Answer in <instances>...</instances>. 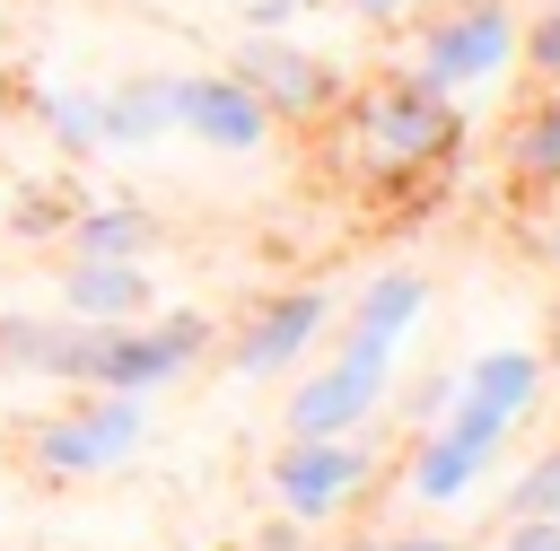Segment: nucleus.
<instances>
[{
    "label": "nucleus",
    "instance_id": "dca6fc26",
    "mask_svg": "<svg viewBox=\"0 0 560 551\" xmlns=\"http://www.w3.org/2000/svg\"><path fill=\"white\" fill-rule=\"evenodd\" d=\"M35 122L61 140V157H105V87H44Z\"/></svg>",
    "mask_w": 560,
    "mask_h": 551
},
{
    "label": "nucleus",
    "instance_id": "1a4fd4ad",
    "mask_svg": "<svg viewBox=\"0 0 560 551\" xmlns=\"http://www.w3.org/2000/svg\"><path fill=\"white\" fill-rule=\"evenodd\" d=\"M324 332H332V289H280V297H262V306L236 324L228 367H236L245 385H271V376H280V367H298Z\"/></svg>",
    "mask_w": 560,
    "mask_h": 551
},
{
    "label": "nucleus",
    "instance_id": "f3484780",
    "mask_svg": "<svg viewBox=\"0 0 560 551\" xmlns=\"http://www.w3.org/2000/svg\"><path fill=\"white\" fill-rule=\"evenodd\" d=\"M499 516H560V437L508 481V499H499Z\"/></svg>",
    "mask_w": 560,
    "mask_h": 551
},
{
    "label": "nucleus",
    "instance_id": "6e6552de",
    "mask_svg": "<svg viewBox=\"0 0 560 551\" xmlns=\"http://www.w3.org/2000/svg\"><path fill=\"white\" fill-rule=\"evenodd\" d=\"M228 70L271 105V122H324L341 105V70L324 52H306L298 35H236Z\"/></svg>",
    "mask_w": 560,
    "mask_h": 551
},
{
    "label": "nucleus",
    "instance_id": "9b49d317",
    "mask_svg": "<svg viewBox=\"0 0 560 551\" xmlns=\"http://www.w3.org/2000/svg\"><path fill=\"white\" fill-rule=\"evenodd\" d=\"M420 315H429V271H411V262H394V271H376L359 297H350V315H341V341L350 350H402V332H420Z\"/></svg>",
    "mask_w": 560,
    "mask_h": 551
},
{
    "label": "nucleus",
    "instance_id": "4be33fe9",
    "mask_svg": "<svg viewBox=\"0 0 560 551\" xmlns=\"http://www.w3.org/2000/svg\"><path fill=\"white\" fill-rule=\"evenodd\" d=\"M350 551H481V542H455V534H368Z\"/></svg>",
    "mask_w": 560,
    "mask_h": 551
},
{
    "label": "nucleus",
    "instance_id": "412c9836",
    "mask_svg": "<svg viewBox=\"0 0 560 551\" xmlns=\"http://www.w3.org/2000/svg\"><path fill=\"white\" fill-rule=\"evenodd\" d=\"M499 551H560V516H508Z\"/></svg>",
    "mask_w": 560,
    "mask_h": 551
},
{
    "label": "nucleus",
    "instance_id": "4468645a",
    "mask_svg": "<svg viewBox=\"0 0 560 551\" xmlns=\"http://www.w3.org/2000/svg\"><path fill=\"white\" fill-rule=\"evenodd\" d=\"M175 131V70H131L105 87V149H158Z\"/></svg>",
    "mask_w": 560,
    "mask_h": 551
},
{
    "label": "nucleus",
    "instance_id": "0eeeda50",
    "mask_svg": "<svg viewBox=\"0 0 560 551\" xmlns=\"http://www.w3.org/2000/svg\"><path fill=\"white\" fill-rule=\"evenodd\" d=\"M385 394H394V359L341 341L332 367H315V376L289 385V402H280V437H350V429H368V420L385 411Z\"/></svg>",
    "mask_w": 560,
    "mask_h": 551
},
{
    "label": "nucleus",
    "instance_id": "f8f14e48",
    "mask_svg": "<svg viewBox=\"0 0 560 551\" xmlns=\"http://www.w3.org/2000/svg\"><path fill=\"white\" fill-rule=\"evenodd\" d=\"M149 297H158L149 262H88V254H70V262H61V315L131 324V315H149Z\"/></svg>",
    "mask_w": 560,
    "mask_h": 551
},
{
    "label": "nucleus",
    "instance_id": "39448f33",
    "mask_svg": "<svg viewBox=\"0 0 560 551\" xmlns=\"http://www.w3.org/2000/svg\"><path fill=\"white\" fill-rule=\"evenodd\" d=\"M262 481H271L289 525H332L341 507H359L376 490V437L368 429H350V437H280Z\"/></svg>",
    "mask_w": 560,
    "mask_h": 551
},
{
    "label": "nucleus",
    "instance_id": "20e7f679",
    "mask_svg": "<svg viewBox=\"0 0 560 551\" xmlns=\"http://www.w3.org/2000/svg\"><path fill=\"white\" fill-rule=\"evenodd\" d=\"M140 437H149V394H105V385H88V402L52 411L26 455H35L44 481H96V472L131 464Z\"/></svg>",
    "mask_w": 560,
    "mask_h": 551
},
{
    "label": "nucleus",
    "instance_id": "a211bd4d",
    "mask_svg": "<svg viewBox=\"0 0 560 551\" xmlns=\"http://www.w3.org/2000/svg\"><path fill=\"white\" fill-rule=\"evenodd\" d=\"M516 61H525L542 87H560V0H542L534 17H516Z\"/></svg>",
    "mask_w": 560,
    "mask_h": 551
},
{
    "label": "nucleus",
    "instance_id": "ddd939ff",
    "mask_svg": "<svg viewBox=\"0 0 560 551\" xmlns=\"http://www.w3.org/2000/svg\"><path fill=\"white\" fill-rule=\"evenodd\" d=\"M61 245L88 254V262H149L158 254V210H140V201H79L61 219Z\"/></svg>",
    "mask_w": 560,
    "mask_h": 551
},
{
    "label": "nucleus",
    "instance_id": "393cba45",
    "mask_svg": "<svg viewBox=\"0 0 560 551\" xmlns=\"http://www.w3.org/2000/svg\"><path fill=\"white\" fill-rule=\"evenodd\" d=\"M341 9H350V17H376V26H394V17H411L420 0H341Z\"/></svg>",
    "mask_w": 560,
    "mask_h": 551
},
{
    "label": "nucleus",
    "instance_id": "f03ea898",
    "mask_svg": "<svg viewBox=\"0 0 560 551\" xmlns=\"http://www.w3.org/2000/svg\"><path fill=\"white\" fill-rule=\"evenodd\" d=\"M508 437H516V411H499V402H481V394L455 385L446 420L420 429V446H411V464H402V490H411L420 507H455V499H472V490L490 481V464L508 455Z\"/></svg>",
    "mask_w": 560,
    "mask_h": 551
},
{
    "label": "nucleus",
    "instance_id": "7ed1b4c3",
    "mask_svg": "<svg viewBox=\"0 0 560 551\" xmlns=\"http://www.w3.org/2000/svg\"><path fill=\"white\" fill-rule=\"evenodd\" d=\"M508 70H516V9L508 0H455V9H438L420 26L411 61H402V79H420L438 96H472V87H490Z\"/></svg>",
    "mask_w": 560,
    "mask_h": 551
},
{
    "label": "nucleus",
    "instance_id": "423d86ee",
    "mask_svg": "<svg viewBox=\"0 0 560 551\" xmlns=\"http://www.w3.org/2000/svg\"><path fill=\"white\" fill-rule=\"evenodd\" d=\"M210 359V315L201 306H166V315H131L105 332V359H96V385L105 394H166L184 367Z\"/></svg>",
    "mask_w": 560,
    "mask_h": 551
},
{
    "label": "nucleus",
    "instance_id": "5701e85b",
    "mask_svg": "<svg viewBox=\"0 0 560 551\" xmlns=\"http://www.w3.org/2000/svg\"><path fill=\"white\" fill-rule=\"evenodd\" d=\"M298 9L306 0H245V35H280V26H298Z\"/></svg>",
    "mask_w": 560,
    "mask_h": 551
},
{
    "label": "nucleus",
    "instance_id": "6ab92c4d",
    "mask_svg": "<svg viewBox=\"0 0 560 551\" xmlns=\"http://www.w3.org/2000/svg\"><path fill=\"white\" fill-rule=\"evenodd\" d=\"M44 341H52V315H0V367L9 376H44Z\"/></svg>",
    "mask_w": 560,
    "mask_h": 551
},
{
    "label": "nucleus",
    "instance_id": "b1692460",
    "mask_svg": "<svg viewBox=\"0 0 560 551\" xmlns=\"http://www.w3.org/2000/svg\"><path fill=\"white\" fill-rule=\"evenodd\" d=\"M298 542H306V525H289V516H271V525H262V534H254L245 551H298Z\"/></svg>",
    "mask_w": 560,
    "mask_h": 551
},
{
    "label": "nucleus",
    "instance_id": "9d476101",
    "mask_svg": "<svg viewBox=\"0 0 560 551\" xmlns=\"http://www.w3.org/2000/svg\"><path fill=\"white\" fill-rule=\"evenodd\" d=\"M175 131H192L219 157H254L280 122H271V105L236 70H175Z\"/></svg>",
    "mask_w": 560,
    "mask_h": 551
},
{
    "label": "nucleus",
    "instance_id": "f257e3e1",
    "mask_svg": "<svg viewBox=\"0 0 560 551\" xmlns=\"http://www.w3.org/2000/svg\"><path fill=\"white\" fill-rule=\"evenodd\" d=\"M341 114V149H350V166L368 175V184H402V175H438V166H455L464 157V105L455 96H438V87H420V79H402V70H385V79H368L350 105H332Z\"/></svg>",
    "mask_w": 560,
    "mask_h": 551
},
{
    "label": "nucleus",
    "instance_id": "aec40b11",
    "mask_svg": "<svg viewBox=\"0 0 560 551\" xmlns=\"http://www.w3.org/2000/svg\"><path fill=\"white\" fill-rule=\"evenodd\" d=\"M446 402H455V367H438V376H420L402 411H411V429H429V420H446Z\"/></svg>",
    "mask_w": 560,
    "mask_h": 551
},
{
    "label": "nucleus",
    "instance_id": "a878e982",
    "mask_svg": "<svg viewBox=\"0 0 560 551\" xmlns=\"http://www.w3.org/2000/svg\"><path fill=\"white\" fill-rule=\"evenodd\" d=\"M534 254H542V262L560 271V210H551V227H542V245H534Z\"/></svg>",
    "mask_w": 560,
    "mask_h": 551
},
{
    "label": "nucleus",
    "instance_id": "2eb2a0df",
    "mask_svg": "<svg viewBox=\"0 0 560 551\" xmlns=\"http://www.w3.org/2000/svg\"><path fill=\"white\" fill-rule=\"evenodd\" d=\"M508 175L534 192H560V87H542L508 131Z\"/></svg>",
    "mask_w": 560,
    "mask_h": 551
}]
</instances>
